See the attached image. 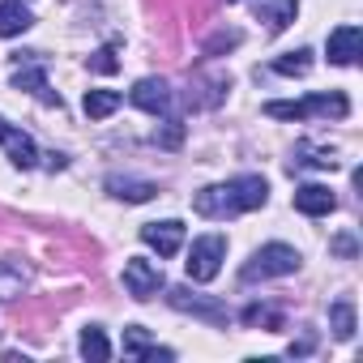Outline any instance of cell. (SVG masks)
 <instances>
[{"instance_id":"7a4b0ae2","label":"cell","mask_w":363,"mask_h":363,"mask_svg":"<svg viewBox=\"0 0 363 363\" xmlns=\"http://www.w3.org/2000/svg\"><path fill=\"white\" fill-rule=\"evenodd\" d=\"M223 261H227V235H218V231H210V235H201V240H193V248H189V278L193 282H214L218 278V269H223Z\"/></svg>"},{"instance_id":"52a82bcc","label":"cell","mask_w":363,"mask_h":363,"mask_svg":"<svg viewBox=\"0 0 363 363\" xmlns=\"http://www.w3.org/2000/svg\"><path fill=\"white\" fill-rule=\"evenodd\" d=\"M128 103L141 107V111H150V116H158V111L171 107V90H167L162 77H141V82L128 90Z\"/></svg>"},{"instance_id":"d4e9b609","label":"cell","mask_w":363,"mask_h":363,"mask_svg":"<svg viewBox=\"0 0 363 363\" xmlns=\"http://www.w3.org/2000/svg\"><path fill=\"white\" fill-rule=\"evenodd\" d=\"M231 5H235V0H231Z\"/></svg>"},{"instance_id":"cb8c5ba5","label":"cell","mask_w":363,"mask_h":363,"mask_svg":"<svg viewBox=\"0 0 363 363\" xmlns=\"http://www.w3.org/2000/svg\"><path fill=\"white\" fill-rule=\"evenodd\" d=\"M179 137H184V128H179L175 120H167V133H162V145H179Z\"/></svg>"},{"instance_id":"3957f363","label":"cell","mask_w":363,"mask_h":363,"mask_svg":"<svg viewBox=\"0 0 363 363\" xmlns=\"http://www.w3.org/2000/svg\"><path fill=\"white\" fill-rule=\"evenodd\" d=\"M162 265L158 261H150V257H128L124 261V291L133 295V299H154L158 291H162Z\"/></svg>"},{"instance_id":"e0dca14e","label":"cell","mask_w":363,"mask_h":363,"mask_svg":"<svg viewBox=\"0 0 363 363\" xmlns=\"http://www.w3.org/2000/svg\"><path fill=\"white\" fill-rule=\"evenodd\" d=\"M82 107H86V116H90V120H107V116L120 107V94H116V90H90Z\"/></svg>"},{"instance_id":"4fadbf2b","label":"cell","mask_w":363,"mask_h":363,"mask_svg":"<svg viewBox=\"0 0 363 363\" xmlns=\"http://www.w3.org/2000/svg\"><path fill=\"white\" fill-rule=\"evenodd\" d=\"M30 9L22 5V0H5L0 5V39H13V35H22V30H30Z\"/></svg>"},{"instance_id":"603a6c76","label":"cell","mask_w":363,"mask_h":363,"mask_svg":"<svg viewBox=\"0 0 363 363\" xmlns=\"http://www.w3.org/2000/svg\"><path fill=\"white\" fill-rule=\"evenodd\" d=\"M90 69H94V73H116V52H111V48H103V52H94V60H90Z\"/></svg>"},{"instance_id":"ffe728a7","label":"cell","mask_w":363,"mask_h":363,"mask_svg":"<svg viewBox=\"0 0 363 363\" xmlns=\"http://www.w3.org/2000/svg\"><path fill=\"white\" fill-rule=\"evenodd\" d=\"M295 167H337V158H333V150H316V145H299V158H291V171Z\"/></svg>"},{"instance_id":"8fae6325","label":"cell","mask_w":363,"mask_h":363,"mask_svg":"<svg viewBox=\"0 0 363 363\" xmlns=\"http://www.w3.org/2000/svg\"><path fill=\"white\" fill-rule=\"evenodd\" d=\"M13 86H18V90H30V94H39L43 103H56V107H60V99L48 90V73H43V65H22V60H18V69H13Z\"/></svg>"},{"instance_id":"d6986e66","label":"cell","mask_w":363,"mask_h":363,"mask_svg":"<svg viewBox=\"0 0 363 363\" xmlns=\"http://www.w3.org/2000/svg\"><path fill=\"white\" fill-rule=\"evenodd\" d=\"M171 303H175V308H184V312H197V316H210V320L223 316L218 303H206V299H197V295H189V291H171Z\"/></svg>"},{"instance_id":"7402d4cb","label":"cell","mask_w":363,"mask_h":363,"mask_svg":"<svg viewBox=\"0 0 363 363\" xmlns=\"http://www.w3.org/2000/svg\"><path fill=\"white\" fill-rule=\"evenodd\" d=\"M244 320H248V325H274V329L282 325V316H278V312H269V308H248V312H244Z\"/></svg>"},{"instance_id":"9a60e30c","label":"cell","mask_w":363,"mask_h":363,"mask_svg":"<svg viewBox=\"0 0 363 363\" xmlns=\"http://www.w3.org/2000/svg\"><path fill=\"white\" fill-rule=\"evenodd\" d=\"M107 193L120 197V201H150L158 189L150 184V179H124V175H111V179H107Z\"/></svg>"},{"instance_id":"8992f818","label":"cell","mask_w":363,"mask_h":363,"mask_svg":"<svg viewBox=\"0 0 363 363\" xmlns=\"http://www.w3.org/2000/svg\"><path fill=\"white\" fill-rule=\"evenodd\" d=\"M359 48H363V30L359 26H337V30H329V43H325V52H329V65H354L359 60Z\"/></svg>"},{"instance_id":"277c9868","label":"cell","mask_w":363,"mask_h":363,"mask_svg":"<svg viewBox=\"0 0 363 363\" xmlns=\"http://www.w3.org/2000/svg\"><path fill=\"white\" fill-rule=\"evenodd\" d=\"M227 197L235 206V214H248V210H261L269 201V184L261 175H235L231 184H227Z\"/></svg>"},{"instance_id":"5b68a950","label":"cell","mask_w":363,"mask_h":363,"mask_svg":"<svg viewBox=\"0 0 363 363\" xmlns=\"http://www.w3.org/2000/svg\"><path fill=\"white\" fill-rule=\"evenodd\" d=\"M141 244H150L158 257H175L179 248H184V223H175V218L145 223L141 227Z\"/></svg>"},{"instance_id":"ba28073f","label":"cell","mask_w":363,"mask_h":363,"mask_svg":"<svg viewBox=\"0 0 363 363\" xmlns=\"http://www.w3.org/2000/svg\"><path fill=\"white\" fill-rule=\"evenodd\" d=\"M252 13L265 22L269 35H282L299 13V0H252Z\"/></svg>"},{"instance_id":"5bb4252c","label":"cell","mask_w":363,"mask_h":363,"mask_svg":"<svg viewBox=\"0 0 363 363\" xmlns=\"http://www.w3.org/2000/svg\"><path fill=\"white\" fill-rule=\"evenodd\" d=\"M124 354H133V359H171V350H158L141 325H128L124 329Z\"/></svg>"},{"instance_id":"6da1fadb","label":"cell","mask_w":363,"mask_h":363,"mask_svg":"<svg viewBox=\"0 0 363 363\" xmlns=\"http://www.w3.org/2000/svg\"><path fill=\"white\" fill-rule=\"evenodd\" d=\"M299 269V252L291 244H265L248 257V265L240 269L244 282H269V278H286Z\"/></svg>"},{"instance_id":"ac0fdd59","label":"cell","mask_w":363,"mask_h":363,"mask_svg":"<svg viewBox=\"0 0 363 363\" xmlns=\"http://www.w3.org/2000/svg\"><path fill=\"white\" fill-rule=\"evenodd\" d=\"M308 69H312V52H308V48L286 52V56H278V60H274V73H282V77H303Z\"/></svg>"},{"instance_id":"2e32d148","label":"cell","mask_w":363,"mask_h":363,"mask_svg":"<svg viewBox=\"0 0 363 363\" xmlns=\"http://www.w3.org/2000/svg\"><path fill=\"white\" fill-rule=\"evenodd\" d=\"M77 350H82L86 359H94V363H103V359H111V342H107V333H103L99 325H90V329H82V342H77Z\"/></svg>"},{"instance_id":"7c38bea8","label":"cell","mask_w":363,"mask_h":363,"mask_svg":"<svg viewBox=\"0 0 363 363\" xmlns=\"http://www.w3.org/2000/svg\"><path fill=\"white\" fill-rule=\"evenodd\" d=\"M308 116L346 120V116H350V99H346V94H337V90H329V94H312V99H303V120H308Z\"/></svg>"},{"instance_id":"30bf717a","label":"cell","mask_w":363,"mask_h":363,"mask_svg":"<svg viewBox=\"0 0 363 363\" xmlns=\"http://www.w3.org/2000/svg\"><path fill=\"white\" fill-rule=\"evenodd\" d=\"M0 145H5V154H9L18 167H35V158H39L35 141H30L22 128H13V124H5V128H0Z\"/></svg>"},{"instance_id":"9c48e42d","label":"cell","mask_w":363,"mask_h":363,"mask_svg":"<svg viewBox=\"0 0 363 363\" xmlns=\"http://www.w3.org/2000/svg\"><path fill=\"white\" fill-rule=\"evenodd\" d=\"M333 206H337V197H333L325 184H303V189H295V210L308 214V218L333 214Z\"/></svg>"},{"instance_id":"44dd1931","label":"cell","mask_w":363,"mask_h":363,"mask_svg":"<svg viewBox=\"0 0 363 363\" xmlns=\"http://www.w3.org/2000/svg\"><path fill=\"white\" fill-rule=\"evenodd\" d=\"M329 316H333V333H337V337H354V308H350L346 299H337V303L329 308Z\"/></svg>"}]
</instances>
